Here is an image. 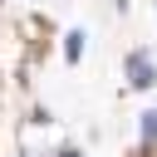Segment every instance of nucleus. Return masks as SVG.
I'll list each match as a JSON object with an SVG mask.
<instances>
[{
  "instance_id": "f03ea898",
  "label": "nucleus",
  "mask_w": 157,
  "mask_h": 157,
  "mask_svg": "<svg viewBox=\"0 0 157 157\" xmlns=\"http://www.w3.org/2000/svg\"><path fill=\"white\" fill-rule=\"evenodd\" d=\"M142 142H157V113L142 118Z\"/></svg>"
},
{
  "instance_id": "f257e3e1",
  "label": "nucleus",
  "mask_w": 157,
  "mask_h": 157,
  "mask_svg": "<svg viewBox=\"0 0 157 157\" xmlns=\"http://www.w3.org/2000/svg\"><path fill=\"white\" fill-rule=\"evenodd\" d=\"M128 74H132V88H147L152 83V59L147 54H128Z\"/></svg>"
}]
</instances>
